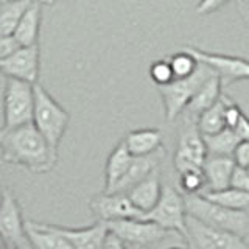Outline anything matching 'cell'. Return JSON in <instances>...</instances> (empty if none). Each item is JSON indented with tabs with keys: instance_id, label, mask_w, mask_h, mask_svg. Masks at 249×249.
<instances>
[{
	"instance_id": "cell-22",
	"label": "cell",
	"mask_w": 249,
	"mask_h": 249,
	"mask_svg": "<svg viewBox=\"0 0 249 249\" xmlns=\"http://www.w3.org/2000/svg\"><path fill=\"white\" fill-rule=\"evenodd\" d=\"M132 156L129 154L124 142L117 145L106 162V192H112L115 184L120 181L124 171L128 170Z\"/></svg>"
},
{
	"instance_id": "cell-40",
	"label": "cell",
	"mask_w": 249,
	"mask_h": 249,
	"mask_svg": "<svg viewBox=\"0 0 249 249\" xmlns=\"http://www.w3.org/2000/svg\"><path fill=\"white\" fill-rule=\"evenodd\" d=\"M246 170H248V173H249V165H248V167H246Z\"/></svg>"
},
{
	"instance_id": "cell-39",
	"label": "cell",
	"mask_w": 249,
	"mask_h": 249,
	"mask_svg": "<svg viewBox=\"0 0 249 249\" xmlns=\"http://www.w3.org/2000/svg\"><path fill=\"white\" fill-rule=\"evenodd\" d=\"M171 249H182V248H171Z\"/></svg>"
},
{
	"instance_id": "cell-41",
	"label": "cell",
	"mask_w": 249,
	"mask_h": 249,
	"mask_svg": "<svg viewBox=\"0 0 249 249\" xmlns=\"http://www.w3.org/2000/svg\"><path fill=\"white\" fill-rule=\"evenodd\" d=\"M0 201H2V193H0Z\"/></svg>"
},
{
	"instance_id": "cell-33",
	"label": "cell",
	"mask_w": 249,
	"mask_h": 249,
	"mask_svg": "<svg viewBox=\"0 0 249 249\" xmlns=\"http://www.w3.org/2000/svg\"><path fill=\"white\" fill-rule=\"evenodd\" d=\"M233 160L240 167H248L249 165V140H240L238 145L235 146L232 154Z\"/></svg>"
},
{
	"instance_id": "cell-28",
	"label": "cell",
	"mask_w": 249,
	"mask_h": 249,
	"mask_svg": "<svg viewBox=\"0 0 249 249\" xmlns=\"http://www.w3.org/2000/svg\"><path fill=\"white\" fill-rule=\"evenodd\" d=\"M179 185L184 192V195L189 193H201L206 187V178L201 170H189L179 173Z\"/></svg>"
},
{
	"instance_id": "cell-36",
	"label": "cell",
	"mask_w": 249,
	"mask_h": 249,
	"mask_svg": "<svg viewBox=\"0 0 249 249\" xmlns=\"http://www.w3.org/2000/svg\"><path fill=\"white\" fill-rule=\"evenodd\" d=\"M233 131H235V134L240 140H249V119L245 114H241L240 120L233 126Z\"/></svg>"
},
{
	"instance_id": "cell-20",
	"label": "cell",
	"mask_w": 249,
	"mask_h": 249,
	"mask_svg": "<svg viewBox=\"0 0 249 249\" xmlns=\"http://www.w3.org/2000/svg\"><path fill=\"white\" fill-rule=\"evenodd\" d=\"M25 233L35 249H73L64 237L52 228V224L27 221Z\"/></svg>"
},
{
	"instance_id": "cell-15",
	"label": "cell",
	"mask_w": 249,
	"mask_h": 249,
	"mask_svg": "<svg viewBox=\"0 0 249 249\" xmlns=\"http://www.w3.org/2000/svg\"><path fill=\"white\" fill-rule=\"evenodd\" d=\"M160 192H162V185H160L159 173L158 170H154L151 175H148L134 187H131L126 192V196L132 202V206L137 207L140 212L146 213L158 204V201L160 198Z\"/></svg>"
},
{
	"instance_id": "cell-7",
	"label": "cell",
	"mask_w": 249,
	"mask_h": 249,
	"mask_svg": "<svg viewBox=\"0 0 249 249\" xmlns=\"http://www.w3.org/2000/svg\"><path fill=\"white\" fill-rule=\"evenodd\" d=\"M187 249H248L245 238L213 228L190 215L185 216Z\"/></svg>"
},
{
	"instance_id": "cell-6",
	"label": "cell",
	"mask_w": 249,
	"mask_h": 249,
	"mask_svg": "<svg viewBox=\"0 0 249 249\" xmlns=\"http://www.w3.org/2000/svg\"><path fill=\"white\" fill-rule=\"evenodd\" d=\"M33 84L6 78L3 89V126L11 129L33 120Z\"/></svg>"
},
{
	"instance_id": "cell-8",
	"label": "cell",
	"mask_w": 249,
	"mask_h": 249,
	"mask_svg": "<svg viewBox=\"0 0 249 249\" xmlns=\"http://www.w3.org/2000/svg\"><path fill=\"white\" fill-rule=\"evenodd\" d=\"M185 204L184 195L170 185H163L160 198L150 212L143 213L142 220L153 221L170 232H178L185 238Z\"/></svg>"
},
{
	"instance_id": "cell-25",
	"label": "cell",
	"mask_w": 249,
	"mask_h": 249,
	"mask_svg": "<svg viewBox=\"0 0 249 249\" xmlns=\"http://www.w3.org/2000/svg\"><path fill=\"white\" fill-rule=\"evenodd\" d=\"M206 145V151L210 156H232L240 139L232 128H224L215 134L202 136Z\"/></svg>"
},
{
	"instance_id": "cell-3",
	"label": "cell",
	"mask_w": 249,
	"mask_h": 249,
	"mask_svg": "<svg viewBox=\"0 0 249 249\" xmlns=\"http://www.w3.org/2000/svg\"><path fill=\"white\" fill-rule=\"evenodd\" d=\"M33 120L31 123L44 136L47 143L54 153H58L61 139L69 126L70 115L41 84H33Z\"/></svg>"
},
{
	"instance_id": "cell-31",
	"label": "cell",
	"mask_w": 249,
	"mask_h": 249,
	"mask_svg": "<svg viewBox=\"0 0 249 249\" xmlns=\"http://www.w3.org/2000/svg\"><path fill=\"white\" fill-rule=\"evenodd\" d=\"M229 187L249 192V173L245 167H240L235 163V167L232 170L231 179H229Z\"/></svg>"
},
{
	"instance_id": "cell-12",
	"label": "cell",
	"mask_w": 249,
	"mask_h": 249,
	"mask_svg": "<svg viewBox=\"0 0 249 249\" xmlns=\"http://www.w3.org/2000/svg\"><path fill=\"white\" fill-rule=\"evenodd\" d=\"M39 69H41V59H39L37 44L19 47L8 58L0 61V73H3L6 78L27 81L30 84L37 83Z\"/></svg>"
},
{
	"instance_id": "cell-14",
	"label": "cell",
	"mask_w": 249,
	"mask_h": 249,
	"mask_svg": "<svg viewBox=\"0 0 249 249\" xmlns=\"http://www.w3.org/2000/svg\"><path fill=\"white\" fill-rule=\"evenodd\" d=\"M162 156H163L162 150H158L156 153L146 154V156H132L128 170L124 171L122 179L115 184L112 192H109V193H114V192L126 193L131 187H134L137 182L145 179L148 175H151L154 170H158V165L162 159Z\"/></svg>"
},
{
	"instance_id": "cell-38",
	"label": "cell",
	"mask_w": 249,
	"mask_h": 249,
	"mask_svg": "<svg viewBox=\"0 0 249 249\" xmlns=\"http://www.w3.org/2000/svg\"><path fill=\"white\" fill-rule=\"evenodd\" d=\"M124 249H145V248H142V246H136V245H128Z\"/></svg>"
},
{
	"instance_id": "cell-23",
	"label": "cell",
	"mask_w": 249,
	"mask_h": 249,
	"mask_svg": "<svg viewBox=\"0 0 249 249\" xmlns=\"http://www.w3.org/2000/svg\"><path fill=\"white\" fill-rule=\"evenodd\" d=\"M201 195L209 201H213L223 207L233 209V210H248L249 209V192L233 189V187H226L221 190H206Z\"/></svg>"
},
{
	"instance_id": "cell-29",
	"label": "cell",
	"mask_w": 249,
	"mask_h": 249,
	"mask_svg": "<svg viewBox=\"0 0 249 249\" xmlns=\"http://www.w3.org/2000/svg\"><path fill=\"white\" fill-rule=\"evenodd\" d=\"M150 76L156 86H163V84H168L170 81H173L175 76H173V70L170 67L168 59L154 61L150 67Z\"/></svg>"
},
{
	"instance_id": "cell-42",
	"label": "cell",
	"mask_w": 249,
	"mask_h": 249,
	"mask_svg": "<svg viewBox=\"0 0 249 249\" xmlns=\"http://www.w3.org/2000/svg\"><path fill=\"white\" fill-rule=\"evenodd\" d=\"M248 249H249V248H248Z\"/></svg>"
},
{
	"instance_id": "cell-1",
	"label": "cell",
	"mask_w": 249,
	"mask_h": 249,
	"mask_svg": "<svg viewBox=\"0 0 249 249\" xmlns=\"http://www.w3.org/2000/svg\"><path fill=\"white\" fill-rule=\"evenodd\" d=\"M0 153L5 162L22 165L31 173H47L58 162V153L49 146L33 123L11 129L0 128Z\"/></svg>"
},
{
	"instance_id": "cell-24",
	"label": "cell",
	"mask_w": 249,
	"mask_h": 249,
	"mask_svg": "<svg viewBox=\"0 0 249 249\" xmlns=\"http://www.w3.org/2000/svg\"><path fill=\"white\" fill-rule=\"evenodd\" d=\"M33 0H0V35H13Z\"/></svg>"
},
{
	"instance_id": "cell-10",
	"label": "cell",
	"mask_w": 249,
	"mask_h": 249,
	"mask_svg": "<svg viewBox=\"0 0 249 249\" xmlns=\"http://www.w3.org/2000/svg\"><path fill=\"white\" fill-rule=\"evenodd\" d=\"M0 240L8 249H33L25 233L19 204L10 190L2 193L0 201Z\"/></svg>"
},
{
	"instance_id": "cell-30",
	"label": "cell",
	"mask_w": 249,
	"mask_h": 249,
	"mask_svg": "<svg viewBox=\"0 0 249 249\" xmlns=\"http://www.w3.org/2000/svg\"><path fill=\"white\" fill-rule=\"evenodd\" d=\"M241 114L243 112H241L240 106L224 93V123H226V128L233 129V126H235L237 122L240 120Z\"/></svg>"
},
{
	"instance_id": "cell-13",
	"label": "cell",
	"mask_w": 249,
	"mask_h": 249,
	"mask_svg": "<svg viewBox=\"0 0 249 249\" xmlns=\"http://www.w3.org/2000/svg\"><path fill=\"white\" fill-rule=\"evenodd\" d=\"M90 209L101 221L120 220V218H142L143 212L132 206L126 193H103L90 201Z\"/></svg>"
},
{
	"instance_id": "cell-27",
	"label": "cell",
	"mask_w": 249,
	"mask_h": 249,
	"mask_svg": "<svg viewBox=\"0 0 249 249\" xmlns=\"http://www.w3.org/2000/svg\"><path fill=\"white\" fill-rule=\"evenodd\" d=\"M170 67L173 70V76L175 78H187L190 76L198 67V61L195 59L192 54L187 50H181L175 53L173 56H170L168 59Z\"/></svg>"
},
{
	"instance_id": "cell-5",
	"label": "cell",
	"mask_w": 249,
	"mask_h": 249,
	"mask_svg": "<svg viewBox=\"0 0 249 249\" xmlns=\"http://www.w3.org/2000/svg\"><path fill=\"white\" fill-rule=\"evenodd\" d=\"M182 122L179 126L178 134V146L175 153V168L178 173L189 170H201L204 159L207 156L206 145L202 134L198 129L196 117L189 114H181Z\"/></svg>"
},
{
	"instance_id": "cell-34",
	"label": "cell",
	"mask_w": 249,
	"mask_h": 249,
	"mask_svg": "<svg viewBox=\"0 0 249 249\" xmlns=\"http://www.w3.org/2000/svg\"><path fill=\"white\" fill-rule=\"evenodd\" d=\"M18 41L13 37V35H0V61L8 58L13 52L19 49Z\"/></svg>"
},
{
	"instance_id": "cell-18",
	"label": "cell",
	"mask_w": 249,
	"mask_h": 249,
	"mask_svg": "<svg viewBox=\"0 0 249 249\" xmlns=\"http://www.w3.org/2000/svg\"><path fill=\"white\" fill-rule=\"evenodd\" d=\"M42 3L39 0H33L31 5L27 8L20 18L18 27L13 31V37L18 41L20 47L25 45H35L37 44L39 31H41V22H42Z\"/></svg>"
},
{
	"instance_id": "cell-16",
	"label": "cell",
	"mask_w": 249,
	"mask_h": 249,
	"mask_svg": "<svg viewBox=\"0 0 249 249\" xmlns=\"http://www.w3.org/2000/svg\"><path fill=\"white\" fill-rule=\"evenodd\" d=\"M52 228L64 237L73 249H101L107 233L106 224L101 220L97 224L84 229H66L59 228V226H52Z\"/></svg>"
},
{
	"instance_id": "cell-11",
	"label": "cell",
	"mask_w": 249,
	"mask_h": 249,
	"mask_svg": "<svg viewBox=\"0 0 249 249\" xmlns=\"http://www.w3.org/2000/svg\"><path fill=\"white\" fill-rule=\"evenodd\" d=\"M184 50L189 52L198 62L209 66L213 72L220 76V80L224 86L232 83L249 80V59L241 56H231V54L212 53L201 50L198 47H184Z\"/></svg>"
},
{
	"instance_id": "cell-4",
	"label": "cell",
	"mask_w": 249,
	"mask_h": 249,
	"mask_svg": "<svg viewBox=\"0 0 249 249\" xmlns=\"http://www.w3.org/2000/svg\"><path fill=\"white\" fill-rule=\"evenodd\" d=\"M213 73L215 72L209 66L198 62L196 70L190 76L175 78L168 84L158 86V90L163 101V109H165V119L168 122H175L184 112V109L190 103L199 86Z\"/></svg>"
},
{
	"instance_id": "cell-9",
	"label": "cell",
	"mask_w": 249,
	"mask_h": 249,
	"mask_svg": "<svg viewBox=\"0 0 249 249\" xmlns=\"http://www.w3.org/2000/svg\"><path fill=\"white\" fill-rule=\"evenodd\" d=\"M107 231L114 232L126 245L136 246H151L158 241L168 237L170 231L160 228L153 221L142 220V218H120V220L105 221Z\"/></svg>"
},
{
	"instance_id": "cell-2",
	"label": "cell",
	"mask_w": 249,
	"mask_h": 249,
	"mask_svg": "<svg viewBox=\"0 0 249 249\" xmlns=\"http://www.w3.org/2000/svg\"><path fill=\"white\" fill-rule=\"evenodd\" d=\"M185 213L213 228L237 233L241 238L249 237V209L233 210L209 201L201 193L184 195Z\"/></svg>"
},
{
	"instance_id": "cell-35",
	"label": "cell",
	"mask_w": 249,
	"mask_h": 249,
	"mask_svg": "<svg viewBox=\"0 0 249 249\" xmlns=\"http://www.w3.org/2000/svg\"><path fill=\"white\" fill-rule=\"evenodd\" d=\"M124 248H126V243L120 237H117L114 232L107 231L103 240V245H101V249H124Z\"/></svg>"
},
{
	"instance_id": "cell-37",
	"label": "cell",
	"mask_w": 249,
	"mask_h": 249,
	"mask_svg": "<svg viewBox=\"0 0 249 249\" xmlns=\"http://www.w3.org/2000/svg\"><path fill=\"white\" fill-rule=\"evenodd\" d=\"M39 2H41L42 5H47V6H52L54 2H56V0H39Z\"/></svg>"
},
{
	"instance_id": "cell-32",
	"label": "cell",
	"mask_w": 249,
	"mask_h": 249,
	"mask_svg": "<svg viewBox=\"0 0 249 249\" xmlns=\"http://www.w3.org/2000/svg\"><path fill=\"white\" fill-rule=\"evenodd\" d=\"M231 0H199L196 5V14L199 16H207L218 11L220 8H223L226 3H229Z\"/></svg>"
},
{
	"instance_id": "cell-21",
	"label": "cell",
	"mask_w": 249,
	"mask_h": 249,
	"mask_svg": "<svg viewBox=\"0 0 249 249\" xmlns=\"http://www.w3.org/2000/svg\"><path fill=\"white\" fill-rule=\"evenodd\" d=\"M131 156H146L156 153L162 146V132L154 128L131 131L123 140Z\"/></svg>"
},
{
	"instance_id": "cell-26",
	"label": "cell",
	"mask_w": 249,
	"mask_h": 249,
	"mask_svg": "<svg viewBox=\"0 0 249 249\" xmlns=\"http://www.w3.org/2000/svg\"><path fill=\"white\" fill-rule=\"evenodd\" d=\"M198 129L202 136L206 134H215V132L226 128L224 123V92L220 97V100L215 105L207 107L196 117Z\"/></svg>"
},
{
	"instance_id": "cell-17",
	"label": "cell",
	"mask_w": 249,
	"mask_h": 249,
	"mask_svg": "<svg viewBox=\"0 0 249 249\" xmlns=\"http://www.w3.org/2000/svg\"><path fill=\"white\" fill-rule=\"evenodd\" d=\"M235 160L232 156H210L207 154L202 163V173L206 178V187L209 190H221L229 187V179Z\"/></svg>"
},
{
	"instance_id": "cell-19",
	"label": "cell",
	"mask_w": 249,
	"mask_h": 249,
	"mask_svg": "<svg viewBox=\"0 0 249 249\" xmlns=\"http://www.w3.org/2000/svg\"><path fill=\"white\" fill-rule=\"evenodd\" d=\"M221 95H223V83L220 80V76L213 73L199 86V89L193 95V98L190 100V103L187 105L182 114L198 117L202 111H206L207 107L215 105Z\"/></svg>"
}]
</instances>
